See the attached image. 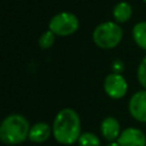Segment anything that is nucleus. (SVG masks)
<instances>
[{
    "mask_svg": "<svg viewBox=\"0 0 146 146\" xmlns=\"http://www.w3.org/2000/svg\"><path fill=\"white\" fill-rule=\"evenodd\" d=\"M52 136L60 145H73L81 136V120L79 114L70 107L60 110L52 122Z\"/></svg>",
    "mask_w": 146,
    "mask_h": 146,
    "instance_id": "f257e3e1",
    "label": "nucleus"
},
{
    "mask_svg": "<svg viewBox=\"0 0 146 146\" xmlns=\"http://www.w3.org/2000/svg\"><path fill=\"white\" fill-rule=\"evenodd\" d=\"M30 123L22 114H9L6 116L0 125V139L5 145L14 146L24 143L29 139Z\"/></svg>",
    "mask_w": 146,
    "mask_h": 146,
    "instance_id": "f03ea898",
    "label": "nucleus"
},
{
    "mask_svg": "<svg viewBox=\"0 0 146 146\" xmlns=\"http://www.w3.org/2000/svg\"><path fill=\"white\" fill-rule=\"evenodd\" d=\"M122 35V29L115 22L100 23L95 27L92 32L94 42L103 49H111L116 47L120 43Z\"/></svg>",
    "mask_w": 146,
    "mask_h": 146,
    "instance_id": "7ed1b4c3",
    "label": "nucleus"
},
{
    "mask_svg": "<svg viewBox=\"0 0 146 146\" xmlns=\"http://www.w3.org/2000/svg\"><path fill=\"white\" fill-rule=\"evenodd\" d=\"M79 27V19L78 17L70 13L63 11L55 16H52L49 21V30L55 35L66 36L73 34Z\"/></svg>",
    "mask_w": 146,
    "mask_h": 146,
    "instance_id": "20e7f679",
    "label": "nucleus"
},
{
    "mask_svg": "<svg viewBox=\"0 0 146 146\" xmlns=\"http://www.w3.org/2000/svg\"><path fill=\"white\" fill-rule=\"evenodd\" d=\"M104 90L107 96L114 99L125 96L128 90V83L120 73H111L106 75L104 80Z\"/></svg>",
    "mask_w": 146,
    "mask_h": 146,
    "instance_id": "39448f33",
    "label": "nucleus"
},
{
    "mask_svg": "<svg viewBox=\"0 0 146 146\" xmlns=\"http://www.w3.org/2000/svg\"><path fill=\"white\" fill-rule=\"evenodd\" d=\"M128 108L135 120L146 123V90L135 92L129 100Z\"/></svg>",
    "mask_w": 146,
    "mask_h": 146,
    "instance_id": "423d86ee",
    "label": "nucleus"
},
{
    "mask_svg": "<svg viewBox=\"0 0 146 146\" xmlns=\"http://www.w3.org/2000/svg\"><path fill=\"white\" fill-rule=\"evenodd\" d=\"M116 141L120 146H146V136L140 129L129 127L122 130Z\"/></svg>",
    "mask_w": 146,
    "mask_h": 146,
    "instance_id": "0eeeda50",
    "label": "nucleus"
},
{
    "mask_svg": "<svg viewBox=\"0 0 146 146\" xmlns=\"http://www.w3.org/2000/svg\"><path fill=\"white\" fill-rule=\"evenodd\" d=\"M100 133L105 140L108 143L116 141L121 135V127L119 121L113 116H107L100 122Z\"/></svg>",
    "mask_w": 146,
    "mask_h": 146,
    "instance_id": "6e6552de",
    "label": "nucleus"
},
{
    "mask_svg": "<svg viewBox=\"0 0 146 146\" xmlns=\"http://www.w3.org/2000/svg\"><path fill=\"white\" fill-rule=\"evenodd\" d=\"M50 135H52V129L49 124H47L46 122H36L33 125H31L29 140L32 143L41 144L48 140Z\"/></svg>",
    "mask_w": 146,
    "mask_h": 146,
    "instance_id": "1a4fd4ad",
    "label": "nucleus"
},
{
    "mask_svg": "<svg viewBox=\"0 0 146 146\" xmlns=\"http://www.w3.org/2000/svg\"><path fill=\"white\" fill-rule=\"evenodd\" d=\"M131 14H132V8L125 1H121V2L116 3L114 6V8H113V16H114V18L117 22H121V23L127 22L130 18Z\"/></svg>",
    "mask_w": 146,
    "mask_h": 146,
    "instance_id": "9d476101",
    "label": "nucleus"
},
{
    "mask_svg": "<svg viewBox=\"0 0 146 146\" xmlns=\"http://www.w3.org/2000/svg\"><path fill=\"white\" fill-rule=\"evenodd\" d=\"M132 38L141 49L146 50V22H138L133 26Z\"/></svg>",
    "mask_w": 146,
    "mask_h": 146,
    "instance_id": "9b49d317",
    "label": "nucleus"
},
{
    "mask_svg": "<svg viewBox=\"0 0 146 146\" xmlns=\"http://www.w3.org/2000/svg\"><path fill=\"white\" fill-rule=\"evenodd\" d=\"M78 144L79 146H100V139L97 135L87 131L81 133Z\"/></svg>",
    "mask_w": 146,
    "mask_h": 146,
    "instance_id": "f8f14e48",
    "label": "nucleus"
},
{
    "mask_svg": "<svg viewBox=\"0 0 146 146\" xmlns=\"http://www.w3.org/2000/svg\"><path fill=\"white\" fill-rule=\"evenodd\" d=\"M55 42V34L48 30L46 32H43L41 34V36L39 38V46L42 48V49H48L50 48Z\"/></svg>",
    "mask_w": 146,
    "mask_h": 146,
    "instance_id": "ddd939ff",
    "label": "nucleus"
},
{
    "mask_svg": "<svg viewBox=\"0 0 146 146\" xmlns=\"http://www.w3.org/2000/svg\"><path fill=\"white\" fill-rule=\"evenodd\" d=\"M137 78L139 83L145 88L146 90V56L143 58V60L140 62L138 70H137Z\"/></svg>",
    "mask_w": 146,
    "mask_h": 146,
    "instance_id": "4468645a",
    "label": "nucleus"
},
{
    "mask_svg": "<svg viewBox=\"0 0 146 146\" xmlns=\"http://www.w3.org/2000/svg\"><path fill=\"white\" fill-rule=\"evenodd\" d=\"M106 146H120V145L117 144V141H112V143H107Z\"/></svg>",
    "mask_w": 146,
    "mask_h": 146,
    "instance_id": "2eb2a0df",
    "label": "nucleus"
},
{
    "mask_svg": "<svg viewBox=\"0 0 146 146\" xmlns=\"http://www.w3.org/2000/svg\"><path fill=\"white\" fill-rule=\"evenodd\" d=\"M143 1H144V2H146V0H143Z\"/></svg>",
    "mask_w": 146,
    "mask_h": 146,
    "instance_id": "dca6fc26",
    "label": "nucleus"
}]
</instances>
